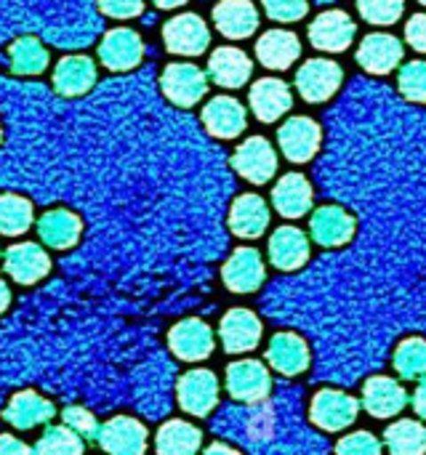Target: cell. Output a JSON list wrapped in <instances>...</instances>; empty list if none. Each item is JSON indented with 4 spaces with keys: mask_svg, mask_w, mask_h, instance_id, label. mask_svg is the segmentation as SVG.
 Masks as SVG:
<instances>
[{
    "mask_svg": "<svg viewBox=\"0 0 426 455\" xmlns=\"http://www.w3.org/2000/svg\"><path fill=\"white\" fill-rule=\"evenodd\" d=\"M342 80H344V72L331 59H312L301 64V69L296 72V88L312 104L328 101L339 91Z\"/></svg>",
    "mask_w": 426,
    "mask_h": 455,
    "instance_id": "cell-1",
    "label": "cell"
},
{
    "mask_svg": "<svg viewBox=\"0 0 426 455\" xmlns=\"http://www.w3.org/2000/svg\"><path fill=\"white\" fill-rule=\"evenodd\" d=\"M160 85H163V93L179 107H195L208 91V80L203 69H197L195 64H184V61L168 64L160 75Z\"/></svg>",
    "mask_w": 426,
    "mask_h": 455,
    "instance_id": "cell-2",
    "label": "cell"
},
{
    "mask_svg": "<svg viewBox=\"0 0 426 455\" xmlns=\"http://www.w3.org/2000/svg\"><path fill=\"white\" fill-rule=\"evenodd\" d=\"M5 275L19 285H35L51 272V259L37 243H19L11 245L3 256Z\"/></svg>",
    "mask_w": 426,
    "mask_h": 455,
    "instance_id": "cell-3",
    "label": "cell"
},
{
    "mask_svg": "<svg viewBox=\"0 0 426 455\" xmlns=\"http://www.w3.org/2000/svg\"><path fill=\"white\" fill-rule=\"evenodd\" d=\"M163 40H165L168 51H173V53L197 56L208 48L211 32L197 13H181V16H173L163 27Z\"/></svg>",
    "mask_w": 426,
    "mask_h": 455,
    "instance_id": "cell-4",
    "label": "cell"
},
{
    "mask_svg": "<svg viewBox=\"0 0 426 455\" xmlns=\"http://www.w3.org/2000/svg\"><path fill=\"white\" fill-rule=\"evenodd\" d=\"M144 56V43L141 37L128 29V27H117V29H109L104 35V40L99 43V59L107 69L112 72H125V69H133Z\"/></svg>",
    "mask_w": 426,
    "mask_h": 455,
    "instance_id": "cell-5",
    "label": "cell"
},
{
    "mask_svg": "<svg viewBox=\"0 0 426 455\" xmlns=\"http://www.w3.org/2000/svg\"><path fill=\"white\" fill-rule=\"evenodd\" d=\"M147 429L131 416L109 419L99 432V445L109 455H144L147 451Z\"/></svg>",
    "mask_w": 426,
    "mask_h": 455,
    "instance_id": "cell-6",
    "label": "cell"
},
{
    "mask_svg": "<svg viewBox=\"0 0 426 455\" xmlns=\"http://www.w3.org/2000/svg\"><path fill=\"white\" fill-rule=\"evenodd\" d=\"M232 165L237 168V173L253 184H264L275 176L277 171V155L272 149V144L261 136H253L248 141H243L232 157Z\"/></svg>",
    "mask_w": 426,
    "mask_h": 455,
    "instance_id": "cell-7",
    "label": "cell"
},
{
    "mask_svg": "<svg viewBox=\"0 0 426 455\" xmlns=\"http://www.w3.org/2000/svg\"><path fill=\"white\" fill-rule=\"evenodd\" d=\"M179 405L192 416H208L219 400V381L211 371H189L181 376L179 387Z\"/></svg>",
    "mask_w": 426,
    "mask_h": 455,
    "instance_id": "cell-8",
    "label": "cell"
},
{
    "mask_svg": "<svg viewBox=\"0 0 426 455\" xmlns=\"http://www.w3.org/2000/svg\"><path fill=\"white\" fill-rule=\"evenodd\" d=\"M277 141L291 163H307L320 149V125L312 117H291L280 128Z\"/></svg>",
    "mask_w": 426,
    "mask_h": 455,
    "instance_id": "cell-9",
    "label": "cell"
},
{
    "mask_svg": "<svg viewBox=\"0 0 426 455\" xmlns=\"http://www.w3.org/2000/svg\"><path fill=\"white\" fill-rule=\"evenodd\" d=\"M309 413H312V421L317 427H323L326 432H342L350 424H355V419H358V400H352L344 392L326 389V392L315 395Z\"/></svg>",
    "mask_w": 426,
    "mask_h": 455,
    "instance_id": "cell-10",
    "label": "cell"
},
{
    "mask_svg": "<svg viewBox=\"0 0 426 455\" xmlns=\"http://www.w3.org/2000/svg\"><path fill=\"white\" fill-rule=\"evenodd\" d=\"M355 21L344 11H326L309 24V40L320 51L339 53L355 40Z\"/></svg>",
    "mask_w": 426,
    "mask_h": 455,
    "instance_id": "cell-11",
    "label": "cell"
},
{
    "mask_svg": "<svg viewBox=\"0 0 426 455\" xmlns=\"http://www.w3.org/2000/svg\"><path fill=\"white\" fill-rule=\"evenodd\" d=\"M269 387H272L269 373L256 360H240V363L229 365V371H227V389L235 400L259 403L269 395Z\"/></svg>",
    "mask_w": 426,
    "mask_h": 455,
    "instance_id": "cell-12",
    "label": "cell"
},
{
    "mask_svg": "<svg viewBox=\"0 0 426 455\" xmlns=\"http://www.w3.org/2000/svg\"><path fill=\"white\" fill-rule=\"evenodd\" d=\"M56 416V408L51 400H45L43 395L27 389V392H16L5 411H3V419L13 427V429H35L40 424H48L51 419Z\"/></svg>",
    "mask_w": 426,
    "mask_h": 455,
    "instance_id": "cell-13",
    "label": "cell"
},
{
    "mask_svg": "<svg viewBox=\"0 0 426 455\" xmlns=\"http://www.w3.org/2000/svg\"><path fill=\"white\" fill-rule=\"evenodd\" d=\"M400 59H403V43L395 35L374 32L358 48V64L366 72H374V75L392 72L400 64Z\"/></svg>",
    "mask_w": 426,
    "mask_h": 455,
    "instance_id": "cell-14",
    "label": "cell"
},
{
    "mask_svg": "<svg viewBox=\"0 0 426 455\" xmlns=\"http://www.w3.org/2000/svg\"><path fill=\"white\" fill-rule=\"evenodd\" d=\"M168 344L179 360L195 363V360H205L211 355L213 333L203 320H181L179 325H173Z\"/></svg>",
    "mask_w": 426,
    "mask_h": 455,
    "instance_id": "cell-15",
    "label": "cell"
},
{
    "mask_svg": "<svg viewBox=\"0 0 426 455\" xmlns=\"http://www.w3.org/2000/svg\"><path fill=\"white\" fill-rule=\"evenodd\" d=\"M219 336H221V344L227 352H232V355L251 352L261 339V323L248 309H232L224 315V320L219 325Z\"/></svg>",
    "mask_w": 426,
    "mask_h": 455,
    "instance_id": "cell-16",
    "label": "cell"
},
{
    "mask_svg": "<svg viewBox=\"0 0 426 455\" xmlns=\"http://www.w3.org/2000/svg\"><path fill=\"white\" fill-rule=\"evenodd\" d=\"M213 21H216V29L224 37L243 40V37L256 32L259 11H256V5L251 0H221L213 8Z\"/></svg>",
    "mask_w": 426,
    "mask_h": 455,
    "instance_id": "cell-17",
    "label": "cell"
},
{
    "mask_svg": "<svg viewBox=\"0 0 426 455\" xmlns=\"http://www.w3.org/2000/svg\"><path fill=\"white\" fill-rule=\"evenodd\" d=\"M224 283L235 293H251L264 283V261L259 251L253 248H240L232 253V259L224 264Z\"/></svg>",
    "mask_w": 426,
    "mask_h": 455,
    "instance_id": "cell-18",
    "label": "cell"
},
{
    "mask_svg": "<svg viewBox=\"0 0 426 455\" xmlns=\"http://www.w3.org/2000/svg\"><path fill=\"white\" fill-rule=\"evenodd\" d=\"M205 128L219 139H235L245 128V109L232 96H216L203 109Z\"/></svg>",
    "mask_w": 426,
    "mask_h": 455,
    "instance_id": "cell-19",
    "label": "cell"
},
{
    "mask_svg": "<svg viewBox=\"0 0 426 455\" xmlns=\"http://www.w3.org/2000/svg\"><path fill=\"white\" fill-rule=\"evenodd\" d=\"M251 59L245 56V51L240 48H216L211 53V61H208V75L216 85H224V88H240L248 77H251Z\"/></svg>",
    "mask_w": 426,
    "mask_h": 455,
    "instance_id": "cell-20",
    "label": "cell"
},
{
    "mask_svg": "<svg viewBox=\"0 0 426 455\" xmlns=\"http://www.w3.org/2000/svg\"><path fill=\"white\" fill-rule=\"evenodd\" d=\"M408 403V395L406 389L395 381V379H387V376H379V379H371L366 384V392H363V405L371 416L376 419H390V416H398Z\"/></svg>",
    "mask_w": 426,
    "mask_h": 455,
    "instance_id": "cell-21",
    "label": "cell"
},
{
    "mask_svg": "<svg viewBox=\"0 0 426 455\" xmlns=\"http://www.w3.org/2000/svg\"><path fill=\"white\" fill-rule=\"evenodd\" d=\"M301 53V43L288 29H269L256 43V56L269 69H288Z\"/></svg>",
    "mask_w": 426,
    "mask_h": 455,
    "instance_id": "cell-22",
    "label": "cell"
},
{
    "mask_svg": "<svg viewBox=\"0 0 426 455\" xmlns=\"http://www.w3.org/2000/svg\"><path fill=\"white\" fill-rule=\"evenodd\" d=\"M291 104H293V99L283 80L264 77L251 88V107L261 123H275L280 115H285L291 109Z\"/></svg>",
    "mask_w": 426,
    "mask_h": 455,
    "instance_id": "cell-23",
    "label": "cell"
},
{
    "mask_svg": "<svg viewBox=\"0 0 426 455\" xmlns=\"http://www.w3.org/2000/svg\"><path fill=\"white\" fill-rule=\"evenodd\" d=\"M96 83V67L88 56H64L53 69V88L61 96H83Z\"/></svg>",
    "mask_w": 426,
    "mask_h": 455,
    "instance_id": "cell-24",
    "label": "cell"
},
{
    "mask_svg": "<svg viewBox=\"0 0 426 455\" xmlns=\"http://www.w3.org/2000/svg\"><path fill=\"white\" fill-rule=\"evenodd\" d=\"M269 259L277 269H299L309 259V240L296 227H280L269 240Z\"/></svg>",
    "mask_w": 426,
    "mask_h": 455,
    "instance_id": "cell-25",
    "label": "cell"
},
{
    "mask_svg": "<svg viewBox=\"0 0 426 455\" xmlns=\"http://www.w3.org/2000/svg\"><path fill=\"white\" fill-rule=\"evenodd\" d=\"M309 227H312V237L326 248L344 245L355 235V219L336 205H326V208L315 211Z\"/></svg>",
    "mask_w": 426,
    "mask_h": 455,
    "instance_id": "cell-26",
    "label": "cell"
},
{
    "mask_svg": "<svg viewBox=\"0 0 426 455\" xmlns=\"http://www.w3.org/2000/svg\"><path fill=\"white\" fill-rule=\"evenodd\" d=\"M272 203L285 219H299L312 208V187L301 173H288L272 189Z\"/></svg>",
    "mask_w": 426,
    "mask_h": 455,
    "instance_id": "cell-27",
    "label": "cell"
},
{
    "mask_svg": "<svg viewBox=\"0 0 426 455\" xmlns=\"http://www.w3.org/2000/svg\"><path fill=\"white\" fill-rule=\"evenodd\" d=\"M80 232H83V221L69 211H48L37 221L40 240L48 248H56V251L72 248L80 240Z\"/></svg>",
    "mask_w": 426,
    "mask_h": 455,
    "instance_id": "cell-28",
    "label": "cell"
},
{
    "mask_svg": "<svg viewBox=\"0 0 426 455\" xmlns=\"http://www.w3.org/2000/svg\"><path fill=\"white\" fill-rule=\"evenodd\" d=\"M269 224V208L259 195H243L235 200L229 213V227L237 237H259Z\"/></svg>",
    "mask_w": 426,
    "mask_h": 455,
    "instance_id": "cell-29",
    "label": "cell"
},
{
    "mask_svg": "<svg viewBox=\"0 0 426 455\" xmlns=\"http://www.w3.org/2000/svg\"><path fill=\"white\" fill-rule=\"evenodd\" d=\"M267 357H269L272 368L285 376H296V373L307 371V365H309V349L293 333H277L267 349Z\"/></svg>",
    "mask_w": 426,
    "mask_h": 455,
    "instance_id": "cell-30",
    "label": "cell"
},
{
    "mask_svg": "<svg viewBox=\"0 0 426 455\" xmlns=\"http://www.w3.org/2000/svg\"><path fill=\"white\" fill-rule=\"evenodd\" d=\"M157 455H195L200 451V432L187 421H168L155 437Z\"/></svg>",
    "mask_w": 426,
    "mask_h": 455,
    "instance_id": "cell-31",
    "label": "cell"
},
{
    "mask_svg": "<svg viewBox=\"0 0 426 455\" xmlns=\"http://www.w3.org/2000/svg\"><path fill=\"white\" fill-rule=\"evenodd\" d=\"M8 59L16 75H40L48 64V51L35 37H19L11 43Z\"/></svg>",
    "mask_w": 426,
    "mask_h": 455,
    "instance_id": "cell-32",
    "label": "cell"
},
{
    "mask_svg": "<svg viewBox=\"0 0 426 455\" xmlns=\"http://www.w3.org/2000/svg\"><path fill=\"white\" fill-rule=\"evenodd\" d=\"M32 227V203L21 195H0V235L19 237Z\"/></svg>",
    "mask_w": 426,
    "mask_h": 455,
    "instance_id": "cell-33",
    "label": "cell"
},
{
    "mask_svg": "<svg viewBox=\"0 0 426 455\" xmlns=\"http://www.w3.org/2000/svg\"><path fill=\"white\" fill-rule=\"evenodd\" d=\"M387 448L392 455H424L426 429L419 421H398L387 429Z\"/></svg>",
    "mask_w": 426,
    "mask_h": 455,
    "instance_id": "cell-34",
    "label": "cell"
},
{
    "mask_svg": "<svg viewBox=\"0 0 426 455\" xmlns=\"http://www.w3.org/2000/svg\"><path fill=\"white\" fill-rule=\"evenodd\" d=\"M32 451L35 455H83V437L69 427H48Z\"/></svg>",
    "mask_w": 426,
    "mask_h": 455,
    "instance_id": "cell-35",
    "label": "cell"
},
{
    "mask_svg": "<svg viewBox=\"0 0 426 455\" xmlns=\"http://www.w3.org/2000/svg\"><path fill=\"white\" fill-rule=\"evenodd\" d=\"M395 368L403 379H424L426 376V341L408 339L395 352Z\"/></svg>",
    "mask_w": 426,
    "mask_h": 455,
    "instance_id": "cell-36",
    "label": "cell"
},
{
    "mask_svg": "<svg viewBox=\"0 0 426 455\" xmlns=\"http://www.w3.org/2000/svg\"><path fill=\"white\" fill-rule=\"evenodd\" d=\"M358 8L371 24H395L403 16L406 0H358Z\"/></svg>",
    "mask_w": 426,
    "mask_h": 455,
    "instance_id": "cell-37",
    "label": "cell"
},
{
    "mask_svg": "<svg viewBox=\"0 0 426 455\" xmlns=\"http://www.w3.org/2000/svg\"><path fill=\"white\" fill-rule=\"evenodd\" d=\"M400 91L411 101H426V61H408L400 69Z\"/></svg>",
    "mask_w": 426,
    "mask_h": 455,
    "instance_id": "cell-38",
    "label": "cell"
},
{
    "mask_svg": "<svg viewBox=\"0 0 426 455\" xmlns=\"http://www.w3.org/2000/svg\"><path fill=\"white\" fill-rule=\"evenodd\" d=\"M61 419H64V427H69L75 435H80L83 440H99V432H101V427L96 424V419H93V413H88L85 408H77V405H72V408H64V413H61Z\"/></svg>",
    "mask_w": 426,
    "mask_h": 455,
    "instance_id": "cell-39",
    "label": "cell"
},
{
    "mask_svg": "<svg viewBox=\"0 0 426 455\" xmlns=\"http://www.w3.org/2000/svg\"><path fill=\"white\" fill-rule=\"evenodd\" d=\"M336 455H382V443L371 432H358L339 443Z\"/></svg>",
    "mask_w": 426,
    "mask_h": 455,
    "instance_id": "cell-40",
    "label": "cell"
},
{
    "mask_svg": "<svg viewBox=\"0 0 426 455\" xmlns=\"http://www.w3.org/2000/svg\"><path fill=\"white\" fill-rule=\"evenodd\" d=\"M264 11L275 21H299L307 13V0H261Z\"/></svg>",
    "mask_w": 426,
    "mask_h": 455,
    "instance_id": "cell-41",
    "label": "cell"
},
{
    "mask_svg": "<svg viewBox=\"0 0 426 455\" xmlns=\"http://www.w3.org/2000/svg\"><path fill=\"white\" fill-rule=\"evenodd\" d=\"M99 8L112 19H133L144 11V0H99Z\"/></svg>",
    "mask_w": 426,
    "mask_h": 455,
    "instance_id": "cell-42",
    "label": "cell"
},
{
    "mask_svg": "<svg viewBox=\"0 0 426 455\" xmlns=\"http://www.w3.org/2000/svg\"><path fill=\"white\" fill-rule=\"evenodd\" d=\"M406 37L416 51L426 53V13H416L411 16V21L406 24Z\"/></svg>",
    "mask_w": 426,
    "mask_h": 455,
    "instance_id": "cell-43",
    "label": "cell"
},
{
    "mask_svg": "<svg viewBox=\"0 0 426 455\" xmlns=\"http://www.w3.org/2000/svg\"><path fill=\"white\" fill-rule=\"evenodd\" d=\"M0 455H35V451L13 435H0Z\"/></svg>",
    "mask_w": 426,
    "mask_h": 455,
    "instance_id": "cell-44",
    "label": "cell"
},
{
    "mask_svg": "<svg viewBox=\"0 0 426 455\" xmlns=\"http://www.w3.org/2000/svg\"><path fill=\"white\" fill-rule=\"evenodd\" d=\"M414 408H416V413L426 419V381L419 384V389H416V395H414Z\"/></svg>",
    "mask_w": 426,
    "mask_h": 455,
    "instance_id": "cell-45",
    "label": "cell"
},
{
    "mask_svg": "<svg viewBox=\"0 0 426 455\" xmlns=\"http://www.w3.org/2000/svg\"><path fill=\"white\" fill-rule=\"evenodd\" d=\"M8 304H11V291H8V285L3 283V277H0V315L8 309Z\"/></svg>",
    "mask_w": 426,
    "mask_h": 455,
    "instance_id": "cell-46",
    "label": "cell"
},
{
    "mask_svg": "<svg viewBox=\"0 0 426 455\" xmlns=\"http://www.w3.org/2000/svg\"><path fill=\"white\" fill-rule=\"evenodd\" d=\"M205 455H240L237 451H232V448H227V445H221V443H213L208 451H205Z\"/></svg>",
    "mask_w": 426,
    "mask_h": 455,
    "instance_id": "cell-47",
    "label": "cell"
},
{
    "mask_svg": "<svg viewBox=\"0 0 426 455\" xmlns=\"http://www.w3.org/2000/svg\"><path fill=\"white\" fill-rule=\"evenodd\" d=\"M157 8H179V5H184L187 0H152Z\"/></svg>",
    "mask_w": 426,
    "mask_h": 455,
    "instance_id": "cell-48",
    "label": "cell"
},
{
    "mask_svg": "<svg viewBox=\"0 0 426 455\" xmlns=\"http://www.w3.org/2000/svg\"><path fill=\"white\" fill-rule=\"evenodd\" d=\"M419 3H424V5H426V0H419Z\"/></svg>",
    "mask_w": 426,
    "mask_h": 455,
    "instance_id": "cell-49",
    "label": "cell"
},
{
    "mask_svg": "<svg viewBox=\"0 0 426 455\" xmlns=\"http://www.w3.org/2000/svg\"><path fill=\"white\" fill-rule=\"evenodd\" d=\"M0 139H3V131H0Z\"/></svg>",
    "mask_w": 426,
    "mask_h": 455,
    "instance_id": "cell-50",
    "label": "cell"
}]
</instances>
